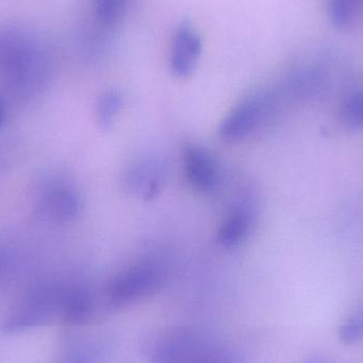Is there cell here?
<instances>
[{"label":"cell","instance_id":"277c9868","mask_svg":"<svg viewBox=\"0 0 363 363\" xmlns=\"http://www.w3.org/2000/svg\"><path fill=\"white\" fill-rule=\"evenodd\" d=\"M62 296L63 294H57L52 290H40L28 300L27 304L6 318L2 323V330L15 333L40 325L46 321L55 307H61Z\"/></svg>","mask_w":363,"mask_h":363},{"label":"cell","instance_id":"e0dca14e","mask_svg":"<svg viewBox=\"0 0 363 363\" xmlns=\"http://www.w3.org/2000/svg\"><path fill=\"white\" fill-rule=\"evenodd\" d=\"M190 363H230V359L220 352L198 351Z\"/></svg>","mask_w":363,"mask_h":363},{"label":"cell","instance_id":"4fadbf2b","mask_svg":"<svg viewBox=\"0 0 363 363\" xmlns=\"http://www.w3.org/2000/svg\"><path fill=\"white\" fill-rule=\"evenodd\" d=\"M341 121L349 129H363V89L347 98L341 108Z\"/></svg>","mask_w":363,"mask_h":363},{"label":"cell","instance_id":"6da1fadb","mask_svg":"<svg viewBox=\"0 0 363 363\" xmlns=\"http://www.w3.org/2000/svg\"><path fill=\"white\" fill-rule=\"evenodd\" d=\"M43 45L21 27L0 29V69L17 89L40 83L46 72Z\"/></svg>","mask_w":363,"mask_h":363},{"label":"cell","instance_id":"7c38bea8","mask_svg":"<svg viewBox=\"0 0 363 363\" xmlns=\"http://www.w3.org/2000/svg\"><path fill=\"white\" fill-rule=\"evenodd\" d=\"M123 97L116 89L104 91L97 102L96 118L102 129H108L123 110Z\"/></svg>","mask_w":363,"mask_h":363},{"label":"cell","instance_id":"30bf717a","mask_svg":"<svg viewBox=\"0 0 363 363\" xmlns=\"http://www.w3.org/2000/svg\"><path fill=\"white\" fill-rule=\"evenodd\" d=\"M196 352L198 349L189 337L174 335L155 350L153 363H190Z\"/></svg>","mask_w":363,"mask_h":363},{"label":"cell","instance_id":"ac0fdd59","mask_svg":"<svg viewBox=\"0 0 363 363\" xmlns=\"http://www.w3.org/2000/svg\"><path fill=\"white\" fill-rule=\"evenodd\" d=\"M306 363H330L328 360L324 359V358L321 357H313L311 359H309Z\"/></svg>","mask_w":363,"mask_h":363},{"label":"cell","instance_id":"ffe728a7","mask_svg":"<svg viewBox=\"0 0 363 363\" xmlns=\"http://www.w3.org/2000/svg\"><path fill=\"white\" fill-rule=\"evenodd\" d=\"M2 268V262L1 259H0V270H1Z\"/></svg>","mask_w":363,"mask_h":363},{"label":"cell","instance_id":"9a60e30c","mask_svg":"<svg viewBox=\"0 0 363 363\" xmlns=\"http://www.w3.org/2000/svg\"><path fill=\"white\" fill-rule=\"evenodd\" d=\"M357 0H330V15L335 27L345 29L355 14Z\"/></svg>","mask_w":363,"mask_h":363},{"label":"cell","instance_id":"3957f363","mask_svg":"<svg viewBox=\"0 0 363 363\" xmlns=\"http://www.w3.org/2000/svg\"><path fill=\"white\" fill-rule=\"evenodd\" d=\"M275 104L277 96L269 91H260L245 98L223 119L220 136L225 140L245 138L266 119Z\"/></svg>","mask_w":363,"mask_h":363},{"label":"cell","instance_id":"52a82bcc","mask_svg":"<svg viewBox=\"0 0 363 363\" xmlns=\"http://www.w3.org/2000/svg\"><path fill=\"white\" fill-rule=\"evenodd\" d=\"M165 177L163 164L159 161L140 162L128 172L125 184L132 192L140 194L143 198L152 199L161 189Z\"/></svg>","mask_w":363,"mask_h":363},{"label":"cell","instance_id":"5bb4252c","mask_svg":"<svg viewBox=\"0 0 363 363\" xmlns=\"http://www.w3.org/2000/svg\"><path fill=\"white\" fill-rule=\"evenodd\" d=\"M128 4L129 0H94V12L100 23L110 26L125 14Z\"/></svg>","mask_w":363,"mask_h":363},{"label":"cell","instance_id":"ba28073f","mask_svg":"<svg viewBox=\"0 0 363 363\" xmlns=\"http://www.w3.org/2000/svg\"><path fill=\"white\" fill-rule=\"evenodd\" d=\"M254 222L255 213L251 207L247 205L234 207L218 230V242L225 247H236L249 236Z\"/></svg>","mask_w":363,"mask_h":363},{"label":"cell","instance_id":"9c48e42d","mask_svg":"<svg viewBox=\"0 0 363 363\" xmlns=\"http://www.w3.org/2000/svg\"><path fill=\"white\" fill-rule=\"evenodd\" d=\"M45 211L55 221L69 222L78 217L81 199L78 192L67 185L53 187L44 200Z\"/></svg>","mask_w":363,"mask_h":363},{"label":"cell","instance_id":"5b68a950","mask_svg":"<svg viewBox=\"0 0 363 363\" xmlns=\"http://www.w3.org/2000/svg\"><path fill=\"white\" fill-rule=\"evenodd\" d=\"M202 40L189 23H182L174 34L170 68L177 77L187 78L196 69L202 53Z\"/></svg>","mask_w":363,"mask_h":363},{"label":"cell","instance_id":"7a4b0ae2","mask_svg":"<svg viewBox=\"0 0 363 363\" xmlns=\"http://www.w3.org/2000/svg\"><path fill=\"white\" fill-rule=\"evenodd\" d=\"M164 268L157 260L138 262L115 277L108 288V298L115 304H125L148 296L162 285Z\"/></svg>","mask_w":363,"mask_h":363},{"label":"cell","instance_id":"d6986e66","mask_svg":"<svg viewBox=\"0 0 363 363\" xmlns=\"http://www.w3.org/2000/svg\"><path fill=\"white\" fill-rule=\"evenodd\" d=\"M4 121V108H2L1 104H0V128H1L2 123Z\"/></svg>","mask_w":363,"mask_h":363},{"label":"cell","instance_id":"8992f818","mask_svg":"<svg viewBox=\"0 0 363 363\" xmlns=\"http://www.w3.org/2000/svg\"><path fill=\"white\" fill-rule=\"evenodd\" d=\"M183 161L186 177L196 189L204 192L215 189L219 182V168L206 148L188 145L184 149Z\"/></svg>","mask_w":363,"mask_h":363},{"label":"cell","instance_id":"8fae6325","mask_svg":"<svg viewBox=\"0 0 363 363\" xmlns=\"http://www.w3.org/2000/svg\"><path fill=\"white\" fill-rule=\"evenodd\" d=\"M61 311L64 320L68 323H82L91 315V296L83 288H72L63 294Z\"/></svg>","mask_w":363,"mask_h":363},{"label":"cell","instance_id":"2e32d148","mask_svg":"<svg viewBox=\"0 0 363 363\" xmlns=\"http://www.w3.org/2000/svg\"><path fill=\"white\" fill-rule=\"evenodd\" d=\"M339 338L345 345H354L363 340V307L340 326Z\"/></svg>","mask_w":363,"mask_h":363}]
</instances>
